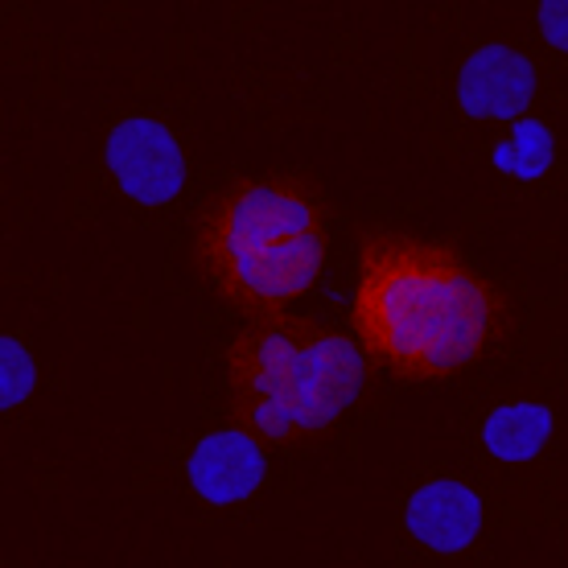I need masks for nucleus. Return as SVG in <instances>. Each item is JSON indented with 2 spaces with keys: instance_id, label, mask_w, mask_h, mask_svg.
Returning <instances> with one entry per match:
<instances>
[{
  "instance_id": "9d476101",
  "label": "nucleus",
  "mask_w": 568,
  "mask_h": 568,
  "mask_svg": "<svg viewBox=\"0 0 568 568\" xmlns=\"http://www.w3.org/2000/svg\"><path fill=\"white\" fill-rule=\"evenodd\" d=\"M0 363H4V379H0V396H4V408H21L33 387H38V363L29 355V346L17 334L0 342Z\"/></svg>"
},
{
  "instance_id": "423d86ee",
  "label": "nucleus",
  "mask_w": 568,
  "mask_h": 568,
  "mask_svg": "<svg viewBox=\"0 0 568 568\" xmlns=\"http://www.w3.org/2000/svg\"><path fill=\"white\" fill-rule=\"evenodd\" d=\"M268 474V454L256 433L243 425L235 428H214L190 449L185 457V483L202 503L214 507H231L252 498Z\"/></svg>"
},
{
  "instance_id": "39448f33",
  "label": "nucleus",
  "mask_w": 568,
  "mask_h": 568,
  "mask_svg": "<svg viewBox=\"0 0 568 568\" xmlns=\"http://www.w3.org/2000/svg\"><path fill=\"white\" fill-rule=\"evenodd\" d=\"M536 95H540V71L519 45L486 42L457 71V103L474 120L515 124L527 115Z\"/></svg>"
},
{
  "instance_id": "0eeeda50",
  "label": "nucleus",
  "mask_w": 568,
  "mask_h": 568,
  "mask_svg": "<svg viewBox=\"0 0 568 568\" xmlns=\"http://www.w3.org/2000/svg\"><path fill=\"white\" fill-rule=\"evenodd\" d=\"M404 531L425 552L457 556L486 531V503L469 483L428 478L404 503Z\"/></svg>"
},
{
  "instance_id": "7ed1b4c3",
  "label": "nucleus",
  "mask_w": 568,
  "mask_h": 568,
  "mask_svg": "<svg viewBox=\"0 0 568 568\" xmlns=\"http://www.w3.org/2000/svg\"><path fill=\"white\" fill-rule=\"evenodd\" d=\"M231 413L260 440L317 437L351 413L367 387L355 338L301 313L247 317L223 358Z\"/></svg>"
},
{
  "instance_id": "20e7f679",
  "label": "nucleus",
  "mask_w": 568,
  "mask_h": 568,
  "mask_svg": "<svg viewBox=\"0 0 568 568\" xmlns=\"http://www.w3.org/2000/svg\"><path fill=\"white\" fill-rule=\"evenodd\" d=\"M103 161L120 194L136 206H165L185 190L190 161L170 124L153 115H120L108 129Z\"/></svg>"
},
{
  "instance_id": "1a4fd4ad",
  "label": "nucleus",
  "mask_w": 568,
  "mask_h": 568,
  "mask_svg": "<svg viewBox=\"0 0 568 568\" xmlns=\"http://www.w3.org/2000/svg\"><path fill=\"white\" fill-rule=\"evenodd\" d=\"M556 161V136L544 120H515L507 136L495 144V165L507 178H519V182H536L552 170Z\"/></svg>"
},
{
  "instance_id": "f03ea898",
  "label": "nucleus",
  "mask_w": 568,
  "mask_h": 568,
  "mask_svg": "<svg viewBox=\"0 0 568 568\" xmlns=\"http://www.w3.org/2000/svg\"><path fill=\"white\" fill-rule=\"evenodd\" d=\"M329 260L326 199L297 173L227 182L194 227V264L231 310L288 313L310 297Z\"/></svg>"
},
{
  "instance_id": "9b49d317",
  "label": "nucleus",
  "mask_w": 568,
  "mask_h": 568,
  "mask_svg": "<svg viewBox=\"0 0 568 568\" xmlns=\"http://www.w3.org/2000/svg\"><path fill=\"white\" fill-rule=\"evenodd\" d=\"M536 29L552 50L568 54V0H548L536 4Z\"/></svg>"
},
{
  "instance_id": "6e6552de",
  "label": "nucleus",
  "mask_w": 568,
  "mask_h": 568,
  "mask_svg": "<svg viewBox=\"0 0 568 568\" xmlns=\"http://www.w3.org/2000/svg\"><path fill=\"white\" fill-rule=\"evenodd\" d=\"M556 428V416L548 404H536V399H511L483 420V445L495 462H511V466H524V462H536V457L548 449Z\"/></svg>"
},
{
  "instance_id": "f257e3e1",
  "label": "nucleus",
  "mask_w": 568,
  "mask_h": 568,
  "mask_svg": "<svg viewBox=\"0 0 568 568\" xmlns=\"http://www.w3.org/2000/svg\"><path fill=\"white\" fill-rule=\"evenodd\" d=\"M351 322L363 355L384 371L440 384L483 363L503 338L507 297L454 243L371 231L358 243Z\"/></svg>"
}]
</instances>
